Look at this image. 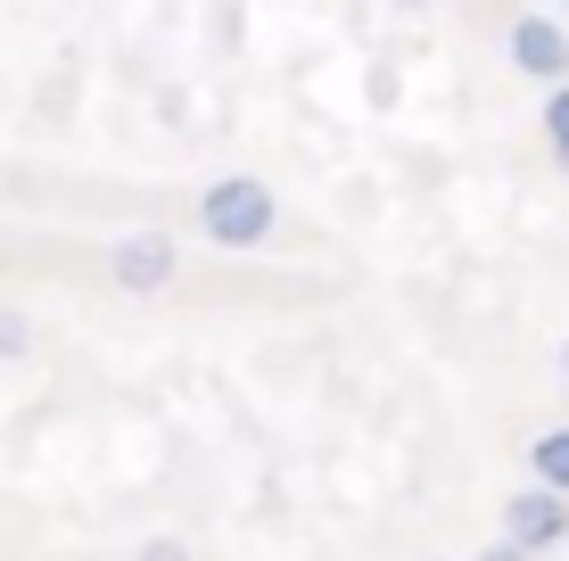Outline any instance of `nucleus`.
Returning <instances> with one entry per match:
<instances>
[{"label":"nucleus","instance_id":"obj_10","mask_svg":"<svg viewBox=\"0 0 569 561\" xmlns=\"http://www.w3.org/2000/svg\"><path fill=\"white\" fill-rule=\"evenodd\" d=\"M561 372H569V339H561Z\"/></svg>","mask_w":569,"mask_h":561},{"label":"nucleus","instance_id":"obj_3","mask_svg":"<svg viewBox=\"0 0 569 561\" xmlns=\"http://www.w3.org/2000/svg\"><path fill=\"white\" fill-rule=\"evenodd\" d=\"M512 67L528 74V83H569V33L553 26V17H512Z\"/></svg>","mask_w":569,"mask_h":561},{"label":"nucleus","instance_id":"obj_5","mask_svg":"<svg viewBox=\"0 0 569 561\" xmlns=\"http://www.w3.org/2000/svg\"><path fill=\"white\" fill-rule=\"evenodd\" d=\"M528 471H537V488L569 495V430H545L537 447H528Z\"/></svg>","mask_w":569,"mask_h":561},{"label":"nucleus","instance_id":"obj_9","mask_svg":"<svg viewBox=\"0 0 569 561\" xmlns=\"http://www.w3.org/2000/svg\"><path fill=\"white\" fill-rule=\"evenodd\" d=\"M479 561H528V545H512V537H503V545H487Z\"/></svg>","mask_w":569,"mask_h":561},{"label":"nucleus","instance_id":"obj_1","mask_svg":"<svg viewBox=\"0 0 569 561\" xmlns=\"http://www.w3.org/2000/svg\"><path fill=\"white\" fill-rule=\"evenodd\" d=\"M272 223H281V207H272V190L257 182V173H223V182H207L199 231H207L214 248H257Z\"/></svg>","mask_w":569,"mask_h":561},{"label":"nucleus","instance_id":"obj_6","mask_svg":"<svg viewBox=\"0 0 569 561\" xmlns=\"http://www.w3.org/2000/svg\"><path fill=\"white\" fill-rule=\"evenodd\" d=\"M545 141L561 149V166H569V83L561 91H545Z\"/></svg>","mask_w":569,"mask_h":561},{"label":"nucleus","instance_id":"obj_8","mask_svg":"<svg viewBox=\"0 0 569 561\" xmlns=\"http://www.w3.org/2000/svg\"><path fill=\"white\" fill-rule=\"evenodd\" d=\"M141 561H190V545H173V537H157V545H141Z\"/></svg>","mask_w":569,"mask_h":561},{"label":"nucleus","instance_id":"obj_2","mask_svg":"<svg viewBox=\"0 0 569 561\" xmlns=\"http://www.w3.org/2000/svg\"><path fill=\"white\" fill-rule=\"evenodd\" d=\"M503 537L528 553H561L569 545V495L553 488H512V504H503Z\"/></svg>","mask_w":569,"mask_h":561},{"label":"nucleus","instance_id":"obj_7","mask_svg":"<svg viewBox=\"0 0 569 561\" xmlns=\"http://www.w3.org/2000/svg\"><path fill=\"white\" fill-rule=\"evenodd\" d=\"M33 347V322L26 314H9V305H0V355H26Z\"/></svg>","mask_w":569,"mask_h":561},{"label":"nucleus","instance_id":"obj_4","mask_svg":"<svg viewBox=\"0 0 569 561\" xmlns=\"http://www.w3.org/2000/svg\"><path fill=\"white\" fill-rule=\"evenodd\" d=\"M173 281V240L166 231H132L124 248H116V289H132V298H149V289Z\"/></svg>","mask_w":569,"mask_h":561}]
</instances>
